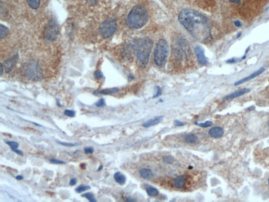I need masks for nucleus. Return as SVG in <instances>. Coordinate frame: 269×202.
I'll list each match as a JSON object with an SVG mask.
<instances>
[{"instance_id": "nucleus-35", "label": "nucleus", "mask_w": 269, "mask_h": 202, "mask_svg": "<svg viewBox=\"0 0 269 202\" xmlns=\"http://www.w3.org/2000/svg\"><path fill=\"white\" fill-rule=\"evenodd\" d=\"M174 123H175L176 126H181L183 125V123H182L180 121H178V120H176V121H174Z\"/></svg>"}, {"instance_id": "nucleus-40", "label": "nucleus", "mask_w": 269, "mask_h": 202, "mask_svg": "<svg viewBox=\"0 0 269 202\" xmlns=\"http://www.w3.org/2000/svg\"><path fill=\"white\" fill-rule=\"evenodd\" d=\"M3 65H2V63H1V75H2L3 74Z\"/></svg>"}, {"instance_id": "nucleus-14", "label": "nucleus", "mask_w": 269, "mask_h": 202, "mask_svg": "<svg viewBox=\"0 0 269 202\" xmlns=\"http://www.w3.org/2000/svg\"><path fill=\"white\" fill-rule=\"evenodd\" d=\"M119 91V89L118 88H107L102 91H96L94 92V94L99 95V94H103V95H109L112 94L117 93Z\"/></svg>"}, {"instance_id": "nucleus-39", "label": "nucleus", "mask_w": 269, "mask_h": 202, "mask_svg": "<svg viewBox=\"0 0 269 202\" xmlns=\"http://www.w3.org/2000/svg\"><path fill=\"white\" fill-rule=\"evenodd\" d=\"M235 62H236V61L234 59H230V60L227 61V62L229 63H235Z\"/></svg>"}, {"instance_id": "nucleus-16", "label": "nucleus", "mask_w": 269, "mask_h": 202, "mask_svg": "<svg viewBox=\"0 0 269 202\" xmlns=\"http://www.w3.org/2000/svg\"><path fill=\"white\" fill-rule=\"evenodd\" d=\"M162 119V116H157L153 119H150L149 121H147L146 122L143 123V125L145 128H149V127L154 126V125L158 124L161 121Z\"/></svg>"}, {"instance_id": "nucleus-15", "label": "nucleus", "mask_w": 269, "mask_h": 202, "mask_svg": "<svg viewBox=\"0 0 269 202\" xmlns=\"http://www.w3.org/2000/svg\"><path fill=\"white\" fill-rule=\"evenodd\" d=\"M139 174L142 178L145 180H150L153 176V173L152 171L148 168H142L140 169Z\"/></svg>"}, {"instance_id": "nucleus-30", "label": "nucleus", "mask_w": 269, "mask_h": 202, "mask_svg": "<svg viewBox=\"0 0 269 202\" xmlns=\"http://www.w3.org/2000/svg\"><path fill=\"white\" fill-rule=\"evenodd\" d=\"M94 76L96 79H99L103 78V75L100 71H97L94 73Z\"/></svg>"}, {"instance_id": "nucleus-3", "label": "nucleus", "mask_w": 269, "mask_h": 202, "mask_svg": "<svg viewBox=\"0 0 269 202\" xmlns=\"http://www.w3.org/2000/svg\"><path fill=\"white\" fill-rule=\"evenodd\" d=\"M153 42L148 38L142 40L137 47V61L141 66H145L148 62Z\"/></svg>"}, {"instance_id": "nucleus-1", "label": "nucleus", "mask_w": 269, "mask_h": 202, "mask_svg": "<svg viewBox=\"0 0 269 202\" xmlns=\"http://www.w3.org/2000/svg\"><path fill=\"white\" fill-rule=\"evenodd\" d=\"M180 23L192 36L201 43H207L212 38L209 20L199 12L185 9L180 13Z\"/></svg>"}, {"instance_id": "nucleus-19", "label": "nucleus", "mask_w": 269, "mask_h": 202, "mask_svg": "<svg viewBox=\"0 0 269 202\" xmlns=\"http://www.w3.org/2000/svg\"><path fill=\"white\" fill-rule=\"evenodd\" d=\"M9 29L2 24L0 25V38H4L9 34Z\"/></svg>"}, {"instance_id": "nucleus-20", "label": "nucleus", "mask_w": 269, "mask_h": 202, "mask_svg": "<svg viewBox=\"0 0 269 202\" xmlns=\"http://www.w3.org/2000/svg\"><path fill=\"white\" fill-rule=\"evenodd\" d=\"M28 4L32 9H38L40 5V0H27Z\"/></svg>"}, {"instance_id": "nucleus-11", "label": "nucleus", "mask_w": 269, "mask_h": 202, "mask_svg": "<svg viewBox=\"0 0 269 202\" xmlns=\"http://www.w3.org/2000/svg\"><path fill=\"white\" fill-rule=\"evenodd\" d=\"M264 71H265V69H264V68L261 67V68L260 69L258 70H257V71H255V72H254L253 74H252L248 76V77L244 78L243 79H240L239 81H238V82H236V83H235V85L237 86V85H239L241 84L242 83H245V82L248 81H249L250 79H253L254 78L257 77V76H258L259 75L261 74Z\"/></svg>"}, {"instance_id": "nucleus-5", "label": "nucleus", "mask_w": 269, "mask_h": 202, "mask_svg": "<svg viewBox=\"0 0 269 202\" xmlns=\"http://www.w3.org/2000/svg\"><path fill=\"white\" fill-rule=\"evenodd\" d=\"M24 73L29 79L33 81H38L43 78V72L38 63L29 62L24 67Z\"/></svg>"}, {"instance_id": "nucleus-38", "label": "nucleus", "mask_w": 269, "mask_h": 202, "mask_svg": "<svg viewBox=\"0 0 269 202\" xmlns=\"http://www.w3.org/2000/svg\"><path fill=\"white\" fill-rule=\"evenodd\" d=\"M15 178L17 180H22L23 179V176L22 175H17L16 176Z\"/></svg>"}, {"instance_id": "nucleus-24", "label": "nucleus", "mask_w": 269, "mask_h": 202, "mask_svg": "<svg viewBox=\"0 0 269 202\" xmlns=\"http://www.w3.org/2000/svg\"><path fill=\"white\" fill-rule=\"evenodd\" d=\"M6 143L10 146L12 150H15V149H17L19 147V145L18 143L15 142V141H8V142H6Z\"/></svg>"}, {"instance_id": "nucleus-9", "label": "nucleus", "mask_w": 269, "mask_h": 202, "mask_svg": "<svg viewBox=\"0 0 269 202\" xmlns=\"http://www.w3.org/2000/svg\"><path fill=\"white\" fill-rule=\"evenodd\" d=\"M195 51L199 63L201 65H205L207 64V59L205 56L203 48H202L201 47H197L195 48Z\"/></svg>"}, {"instance_id": "nucleus-4", "label": "nucleus", "mask_w": 269, "mask_h": 202, "mask_svg": "<svg viewBox=\"0 0 269 202\" xmlns=\"http://www.w3.org/2000/svg\"><path fill=\"white\" fill-rule=\"evenodd\" d=\"M169 53L167 42L164 40L159 41L156 47L154 60L157 65L161 66L165 63Z\"/></svg>"}, {"instance_id": "nucleus-37", "label": "nucleus", "mask_w": 269, "mask_h": 202, "mask_svg": "<svg viewBox=\"0 0 269 202\" xmlns=\"http://www.w3.org/2000/svg\"><path fill=\"white\" fill-rule=\"evenodd\" d=\"M234 24H235V25L237 26V27H240V26H241L242 25L240 21H235V22H234Z\"/></svg>"}, {"instance_id": "nucleus-32", "label": "nucleus", "mask_w": 269, "mask_h": 202, "mask_svg": "<svg viewBox=\"0 0 269 202\" xmlns=\"http://www.w3.org/2000/svg\"><path fill=\"white\" fill-rule=\"evenodd\" d=\"M173 157L171 156H166L164 159V161L167 163H171L173 162Z\"/></svg>"}, {"instance_id": "nucleus-27", "label": "nucleus", "mask_w": 269, "mask_h": 202, "mask_svg": "<svg viewBox=\"0 0 269 202\" xmlns=\"http://www.w3.org/2000/svg\"><path fill=\"white\" fill-rule=\"evenodd\" d=\"M58 143H59V144L64 146H77V145H79V144L71 143H66V142H59Z\"/></svg>"}, {"instance_id": "nucleus-18", "label": "nucleus", "mask_w": 269, "mask_h": 202, "mask_svg": "<svg viewBox=\"0 0 269 202\" xmlns=\"http://www.w3.org/2000/svg\"><path fill=\"white\" fill-rule=\"evenodd\" d=\"M185 140L186 142L189 144L196 143L198 140L197 137L194 134H187L185 135Z\"/></svg>"}, {"instance_id": "nucleus-2", "label": "nucleus", "mask_w": 269, "mask_h": 202, "mask_svg": "<svg viewBox=\"0 0 269 202\" xmlns=\"http://www.w3.org/2000/svg\"><path fill=\"white\" fill-rule=\"evenodd\" d=\"M148 19L147 13L144 7L137 5L133 7L126 20V25L131 29H138L144 26Z\"/></svg>"}, {"instance_id": "nucleus-28", "label": "nucleus", "mask_w": 269, "mask_h": 202, "mask_svg": "<svg viewBox=\"0 0 269 202\" xmlns=\"http://www.w3.org/2000/svg\"><path fill=\"white\" fill-rule=\"evenodd\" d=\"M97 107H100L106 105L105 101L104 99H101L95 104Z\"/></svg>"}, {"instance_id": "nucleus-34", "label": "nucleus", "mask_w": 269, "mask_h": 202, "mask_svg": "<svg viewBox=\"0 0 269 202\" xmlns=\"http://www.w3.org/2000/svg\"><path fill=\"white\" fill-rule=\"evenodd\" d=\"M161 88H159V87H157V92L156 95L154 96V97H159V96H160V95L161 94Z\"/></svg>"}, {"instance_id": "nucleus-7", "label": "nucleus", "mask_w": 269, "mask_h": 202, "mask_svg": "<svg viewBox=\"0 0 269 202\" xmlns=\"http://www.w3.org/2000/svg\"><path fill=\"white\" fill-rule=\"evenodd\" d=\"M59 28L57 23L54 21H51L48 23L46 29V36L49 40H54L57 36Z\"/></svg>"}, {"instance_id": "nucleus-36", "label": "nucleus", "mask_w": 269, "mask_h": 202, "mask_svg": "<svg viewBox=\"0 0 269 202\" xmlns=\"http://www.w3.org/2000/svg\"><path fill=\"white\" fill-rule=\"evenodd\" d=\"M13 152L16 153V154H19L20 155H23V152L21 151V150H18V149H15V150H13Z\"/></svg>"}, {"instance_id": "nucleus-44", "label": "nucleus", "mask_w": 269, "mask_h": 202, "mask_svg": "<svg viewBox=\"0 0 269 202\" xmlns=\"http://www.w3.org/2000/svg\"></svg>"}, {"instance_id": "nucleus-17", "label": "nucleus", "mask_w": 269, "mask_h": 202, "mask_svg": "<svg viewBox=\"0 0 269 202\" xmlns=\"http://www.w3.org/2000/svg\"><path fill=\"white\" fill-rule=\"evenodd\" d=\"M114 177L115 181L120 185H124L125 183H126V179L125 176L119 172H116L114 174Z\"/></svg>"}, {"instance_id": "nucleus-12", "label": "nucleus", "mask_w": 269, "mask_h": 202, "mask_svg": "<svg viewBox=\"0 0 269 202\" xmlns=\"http://www.w3.org/2000/svg\"><path fill=\"white\" fill-rule=\"evenodd\" d=\"M224 131L223 128L221 127H214L211 128L209 132V134L213 138H218L223 137Z\"/></svg>"}, {"instance_id": "nucleus-26", "label": "nucleus", "mask_w": 269, "mask_h": 202, "mask_svg": "<svg viewBox=\"0 0 269 202\" xmlns=\"http://www.w3.org/2000/svg\"><path fill=\"white\" fill-rule=\"evenodd\" d=\"M64 114L70 118H73L75 116V113L74 111L68 110H66L65 111H64Z\"/></svg>"}, {"instance_id": "nucleus-42", "label": "nucleus", "mask_w": 269, "mask_h": 202, "mask_svg": "<svg viewBox=\"0 0 269 202\" xmlns=\"http://www.w3.org/2000/svg\"><path fill=\"white\" fill-rule=\"evenodd\" d=\"M102 168H103V166H100V167L99 168V171H100V169H102Z\"/></svg>"}, {"instance_id": "nucleus-43", "label": "nucleus", "mask_w": 269, "mask_h": 202, "mask_svg": "<svg viewBox=\"0 0 269 202\" xmlns=\"http://www.w3.org/2000/svg\"><path fill=\"white\" fill-rule=\"evenodd\" d=\"M240 35H241V33H239V34H238V37H237V38H239V36H240Z\"/></svg>"}, {"instance_id": "nucleus-23", "label": "nucleus", "mask_w": 269, "mask_h": 202, "mask_svg": "<svg viewBox=\"0 0 269 202\" xmlns=\"http://www.w3.org/2000/svg\"><path fill=\"white\" fill-rule=\"evenodd\" d=\"M83 197H85L87 200H88L90 202H96V200H95L94 197V195L93 194L91 193H86L83 194Z\"/></svg>"}, {"instance_id": "nucleus-6", "label": "nucleus", "mask_w": 269, "mask_h": 202, "mask_svg": "<svg viewBox=\"0 0 269 202\" xmlns=\"http://www.w3.org/2000/svg\"><path fill=\"white\" fill-rule=\"evenodd\" d=\"M117 28V23L115 20L108 19L104 21L99 28V31L104 38H108L115 33Z\"/></svg>"}, {"instance_id": "nucleus-25", "label": "nucleus", "mask_w": 269, "mask_h": 202, "mask_svg": "<svg viewBox=\"0 0 269 202\" xmlns=\"http://www.w3.org/2000/svg\"><path fill=\"white\" fill-rule=\"evenodd\" d=\"M196 124L200 126L201 128H208V127L212 125V122L211 121H207L205 123H199V124L198 123H196Z\"/></svg>"}, {"instance_id": "nucleus-10", "label": "nucleus", "mask_w": 269, "mask_h": 202, "mask_svg": "<svg viewBox=\"0 0 269 202\" xmlns=\"http://www.w3.org/2000/svg\"><path fill=\"white\" fill-rule=\"evenodd\" d=\"M187 178L185 176L180 175L177 177L173 181V184L174 186L177 189H183L186 185Z\"/></svg>"}, {"instance_id": "nucleus-22", "label": "nucleus", "mask_w": 269, "mask_h": 202, "mask_svg": "<svg viewBox=\"0 0 269 202\" xmlns=\"http://www.w3.org/2000/svg\"><path fill=\"white\" fill-rule=\"evenodd\" d=\"M90 189V186L89 185H80L75 189L76 192L78 193H81L82 192Z\"/></svg>"}, {"instance_id": "nucleus-29", "label": "nucleus", "mask_w": 269, "mask_h": 202, "mask_svg": "<svg viewBox=\"0 0 269 202\" xmlns=\"http://www.w3.org/2000/svg\"><path fill=\"white\" fill-rule=\"evenodd\" d=\"M84 152L85 154H92L94 152V149L93 147H86L84 149Z\"/></svg>"}, {"instance_id": "nucleus-21", "label": "nucleus", "mask_w": 269, "mask_h": 202, "mask_svg": "<svg viewBox=\"0 0 269 202\" xmlns=\"http://www.w3.org/2000/svg\"><path fill=\"white\" fill-rule=\"evenodd\" d=\"M146 191L148 195L152 197H155L159 193L158 191L153 187H149L147 188Z\"/></svg>"}, {"instance_id": "nucleus-13", "label": "nucleus", "mask_w": 269, "mask_h": 202, "mask_svg": "<svg viewBox=\"0 0 269 202\" xmlns=\"http://www.w3.org/2000/svg\"><path fill=\"white\" fill-rule=\"evenodd\" d=\"M251 90L250 88H243L241 90H238V91L233 92L232 93L230 94V95L227 96L224 98V99L227 100L233 99L234 98H236V97H240L245 94L249 92Z\"/></svg>"}, {"instance_id": "nucleus-33", "label": "nucleus", "mask_w": 269, "mask_h": 202, "mask_svg": "<svg viewBox=\"0 0 269 202\" xmlns=\"http://www.w3.org/2000/svg\"><path fill=\"white\" fill-rule=\"evenodd\" d=\"M77 182V180L76 178H72L69 182V185L71 186H74L75 185Z\"/></svg>"}, {"instance_id": "nucleus-31", "label": "nucleus", "mask_w": 269, "mask_h": 202, "mask_svg": "<svg viewBox=\"0 0 269 202\" xmlns=\"http://www.w3.org/2000/svg\"><path fill=\"white\" fill-rule=\"evenodd\" d=\"M50 162L55 164H63L65 163V162L63 161L56 159H50Z\"/></svg>"}, {"instance_id": "nucleus-8", "label": "nucleus", "mask_w": 269, "mask_h": 202, "mask_svg": "<svg viewBox=\"0 0 269 202\" xmlns=\"http://www.w3.org/2000/svg\"><path fill=\"white\" fill-rule=\"evenodd\" d=\"M18 61V56L15 55L11 59L4 61V67L5 68V72L7 73L10 72L15 66Z\"/></svg>"}, {"instance_id": "nucleus-41", "label": "nucleus", "mask_w": 269, "mask_h": 202, "mask_svg": "<svg viewBox=\"0 0 269 202\" xmlns=\"http://www.w3.org/2000/svg\"><path fill=\"white\" fill-rule=\"evenodd\" d=\"M229 1L232 2H239L240 0H229Z\"/></svg>"}]
</instances>
